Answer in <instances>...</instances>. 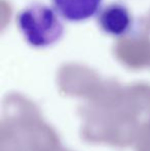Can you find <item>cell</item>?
<instances>
[{
  "label": "cell",
  "mask_w": 150,
  "mask_h": 151,
  "mask_svg": "<svg viewBox=\"0 0 150 151\" xmlns=\"http://www.w3.org/2000/svg\"><path fill=\"white\" fill-rule=\"evenodd\" d=\"M17 24L27 41L37 47L55 43L64 33L58 12L42 2H32L23 8L17 16Z\"/></svg>",
  "instance_id": "6da1fadb"
},
{
  "label": "cell",
  "mask_w": 150,
  "mask_h": 151,
  "mask_svg": "<svg viewBox=\"0 0 150 151\" xmlns=\"http://www.w3.org/2000/svg\"><path fill=\"white\" fill-rule=\"evenodd\" d=\"M98 23L105 33L113 36H122L131 30L132 14L126 5L112 2L100 8Z\"/></svg>",
  "instance_id": "7a4b0ae2"
},
{
  "label": "cell",
  "mask_w": 150,
  "mask_h": 151,
  "mask_svg": "<svg viewBox=\"0 0 150 151\" xmlns=\"http://www.w3.org/2000/svg\"><path fill=\"white\" fill-rule=\"evenodd\" d=\"M55 9L66 20L83 21L101 8L102 0H52Z\"/></svg>",
  "instance_id": "3957f363"
}]
</instances>
